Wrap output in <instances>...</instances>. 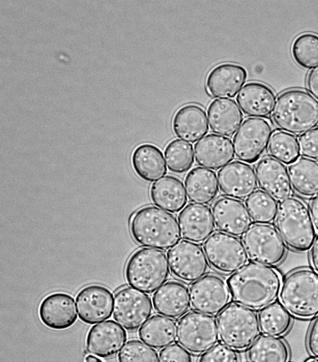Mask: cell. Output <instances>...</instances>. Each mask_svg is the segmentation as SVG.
<instances>
[{
	"instance_id": "cell-22",
	"label": "cell",
	"mask_w": 318,
	"mask_h": 362,
	"mask_svg": "<svg viewBox=\"0 0 318 362\" xmlns=\"http://www.w3.org/2000/svg\"><path fill=\"white\" fill-rule=\"evenodd\" d=\"M247 77V70L240 65L221 64L214 68L207 77V92L214 98H234L246 83Z\"/></svg>"
},
{
	"instance_id": "cell-35",
	"label": "cell",
	"mask_w": 318,
	"mask_h": 362,
	"mask_svg": "<svg viewBox=\"0 0 318 362\" xmlns=\"http://www.w3.org/2000/svg\"><path fill=\"white\" fill-rule=\"evenodd\" d=\"M245 204L255 223L269 225L276 221L279 211L278 202L265 192L256 191L246 200Z\"/></svg>"
},
{
	"instance_id": "cell-4",
	"label": "cell",
	"mask_w": 318,
	"mask_h": 362,
	"mask_svg": "<svg viewBox=\"0 0 318 362\" xmlns=\"http://www.w3.org/2000/svg\"><path fill=\"white\" fill-rule=\"evenodd\" d=\"M276 227L287 247L297 252L310 251L316 240L310 211L303 202L294 197L280 203Z\"/></svg>"
},
{
	"instance_id": "cell-24",
	"label": "cell",
	"mask_w": 318,
	"mask_h": 362,
	"mask_svg": "<svg viewBox=\"0 0 318 362\" xmlns=\"http://www.w3.org/2000/svg\"><path fill=\"white\" fill-rule=\"evenodd\" d=\"M155 311L160 315L178 320L190 310L191 301L188 288L179 282H168L153 296Z\"/></svg>"
},
{
	"instance_id": "cell-27",
	"label": "cell",
	"mask_w": 318,
	"mask_h": 362,
	"mask_svg": "<svg viewBox=\"0 0 318 362\" xmlns=\"http://www.w3.org/2000/svg\"><path fill=\"white\" fill-rule=\"evenodd\" d=\"M209 123L214 134L231 137L237 134L244 120L238 104L231 99H218L208 108Z\"/></svg>"
},
{
	"instance_id": "cell-7",
	"label": "cell",
	"mask_w": 318,
	"mask_h": 362,
	"mask_svg": "<svg viewBox=\"0 0 318 362\" xmlns=\"http://www.w3.org/2000/svg\"><path fill=\"white\" fill-rule=\"evenodd\" d=\"M217 322L221 342L236 351L250 348L262 331L257 314L238 304L228 305L219 315Z\"/></svg>"
},
{
	"instance_id": "cell-2",
	"label": "cell",
	"mask_w": 318,
	"mask_h": 362,
	"mask_svg": "<svg viewBox=\"0 0 318 362\" xmlns=\"http://www.w3.org/2000/svg\"><path fill=\"white\" fill-rule=\"evenodd\" d=\"M130 228L137 244L160 251H169L182 239L177 218L154 206L137 210L130 220Z\"/></svg>"
},
{
	"instance_id": "cell-46",
	"label": "cell",
	"mask_w": 318,
	"mask_h": 362,
	"mask_svg": "<svg viewBox=\"0 0 318 362\" xmlns=\"http://www.w3.org/2000/svg\"><path fill=\"white\" fill-rule=\"evenodd\" d=\"M311 262L315 272L318 274V238L311 249Z\"/></svg>"
},
{
	"instance_id": "cell-13",
	"label": "cell",
	"mask_w": 318,
	"mask_h": 362,
	"mask_svg": "<svg viewBox=\"0 0 318 362\" xmlns=\"http://www.w3.org/2000/svg\"><path fill=\"white\" fill-rule=\"evenodd\" d=\"M171 274L185 282H196L207 276L209 264L204 249L188 240L181 241L167 252Z\"/></svg>"
},
{
	"instance_id": "cell-14",
	"label": "cell",
	"mask_w": 318,
	"mask_h": 362,
	"mask_svg": "<svg viewBox=\"0 0 318 362\" xmlns=\"http://www.w3.org/2000/svg\"><path fill=\"white\" fill-rule=\"evenodd\" d=\"M190 297L195 311L216 316L229 305L231 296L227 284L221 278L209 275L191 285Z\"/></svg>"
},
{
	"instance_id": "cell-6",
	"label": "cell",
	"mask_w": 318,
	"mask_h": 362,
	"mask_svg": "<svg viewBox=\"0 0 318 362\" xmlns=\"http://www.w3.org/2000/svg\"><path fill=\"white\" fill-rule=\"evenodd\" d=\"M281 304L292 315L310 319L318 315V274L301 269L288 275L280 293Z\"/></svg>"
},
{
	"instance_id": "cell-40",
	"label": "cell",
	"mask_w": 318,
	"mask_h": 362,
	"mask_svg": "<svg viewBox=\"0 0 318 362\" xmlns=\"http://www.w3.org/2000/svg\"><path fill=\"white\" fill-rule=\"evenodd\" d=\"M198 362H240V360L236 350L219 344L202 354Z\"/></svg>"
},
{
	"instance_id": "cell-15",
	"label": "cell",
	"mask_w": 318,
	"mask_h": 362,
	"mask_svg": "<svg viewBox=\"0 0 318 362\" xmlns=\"http://www.w3.org/2000/svg\"><path fill=\"white\" fill-rule=\"evenodd\" d=\"M218 180L222 194L228 198L244 201L257 191L254 168L240 161L231 163L221 169Z\"/></svg>"
},
{
	"instance_id": "cell-23",
	"label": "cell",
	"mask_w": 318,
	"mask_h": 362,
	"mask_svg": "<svg viewBox=\"0 0 318 362\" xmlns=\"http://www.w3.org/2000/svg\"><path fill=\"white\" fill-rule=\"evenodd\" d=\"M39 316L43 324L51 329H68L78 320L75 299L66 293L49 295L41 303Z\"/></svg>"
},
{
	"instance_id": "cell-26",
	"label": "cell",
	"mask_w": 318,
	"mask_h": 362,
	"mask_svg": "<svg viewBox=\"0 0 318 362\" xmlns=\"http://www.w3.org/2000/svg\"><path fill=\"white\" fill-rule=\"evenodd\" d=\"M172 129L176 136L188 143H195L209 132L205 110L197 105L181 107L173 118Z\"/></svg>"
},
{
	"instance_id": "cell-25",
	"label": "cell",
	"mask_w": 318,
	"mask_h": 362,
	"mask_svg": "<svg viewBox=\"0 0 318 362\" xmlns=\"http://www.w3.org/2000/svg\"><path fill=\"white\" fill-rule=\"evenodd\" d=\"M237 103L247 117L264 118L274 111L276 95L269 86L258 82L247 83L237 97Z\"/></svg>"
},
{
	"instance_id": "cell-10",
	"label": "cell",
	"mask_w": 318,
	"mask_h": 362,
	"mask_svg": "<svg viewBox=\"0 0 318 362\" xmlns=\"http://www.w3.org/2000/svg\"><path fill=\"white\" fill-rule=\"evenodd\" d=\"M243 244L249 258L259 264L279 265L286 255L283 240L270 225H252L243 236Z\"/></svg>"
},
{
	"instance_id": "cell-45",
	"label": "cell",
	"mask_w": 318,
	"mask_h": 362,
	"mask_svg": "<svg viewBox=\"0 0 318 362\" xmlns=\"http://www.w3.org/2000/svg\"><path fill=\"white\" fill-rule=\"evenodd\" d=\"M310 214L315 230L318 232V195L311 202Z\"/></svg>"
},
{
	"instance_id": "cell-44",
	"label": "cell",
	"mask_w": 318,
	"mask_h": 362,
	"mask_svg": "<svg viewBox=\"0 0 318 362\" xmlns=\"http://www.w3.org/2000/svg\"><path fill=\"white\" fill-rule=\"evenodd\" d=\"M307 86L310 94L318 101V67L309 74Z\"/></svg>"
},
{
	"instance_id": "cell-19",
	"label": "cell",
	"mask_w": 318,
	"mask_h": 362,
	"mask_svg": "<svg viewBox=\"0 0 318 362\" xmlns=\"http://www.w3.org/2000/svg\"><path fill=\"white\" fill-rule=\"evenodd\" d=\"M255 173L260 189L277 201L291 198L293 189L288 170L284 164L267 157L259 160Z\"/></svg>"
},
{
	"instance_id": "cell-5",
	"label": "cell",
	"mask_w": 318,
	"mask_h": 362,
	"mask_svg": "<svg viewBox=\"0 0 318 362\" xmlns=\"http://www.w3.org/2000/svg\"><path fill=\"white\" fill-rule=\"evenodd\" d=\"M167 257L162 251L142 248L134 252L126 267V279L132 288L153 293L170 278Z\"/></svg>"
},
{
	"instance_id": "cell-12",
	"label": "cell",
	"mask_w": 318,
	"mask_h": 362,
	"mask_svg": "<svg viewBox=\"0 0 318 362\" xmlns=\"http://www.w3.org/2000/svg\"><path fill=\"white\" fill-rule=\"evenodd\" d=\"M154 313L151 297L132 287H126L115 294L113 317L128 331L140 329Z\"/></svg>"
},
{
	"instance_id": "cell-17",
	"label": "cell",
	"mask_w": 318,
	"mask_h": 362,
	"mask_svg": "<svg viewBox=\"0 0 318 362\" xmlns=\"http://www.w3.org/2000/svg\"><path fill=\"white\" fill-rule=\"evenodd\" d=\"M128 339L126 329L118 323L108 320L94 325L86 340L87 352L107 358L117 355Z\"/></svg>"
},
{
	"instance_id": "cell-38",
	"label": "cell",
	"mask_w": 318,
	"mask_h": 362,
	"mask_svg": "<svg viewBox=\"0 0 318 362\" xmlns=\"http://www.w3.org/2000/svg\"><path fill=\"white\" fill-rule=\"evenodd\" d=\"M292 54L296 64L305 70L318 67V35L305 33L296 38L292 47Z\"/></svg>"
},
{
	"instance_id": "cell-47",
	"label": "cell",
	"mask_w": 318,
	"mask_h": 362,
	"mask_svg": "<svg viewBox=\"0 0 318 362\" xmlns=\"http://www.w3.org/2000/svg\"><path fill=\"white\" fill-rule=\"evenodd\" d=\"M85 362H103L98 357H96L92 355L87 356L85 357Z\"/></svg>"
},
{
	"instance_id": "cell-8",
	"label": "cell",
	"mask_w": 318,
	"mask_h": 362,
	"mask_svg": "<svg viewBox=\"0 0 318 362\" xmlns=\"http://www.w3.org/2000/svg\"><path fill=\"white\" fill-rule=\"evenodd\" d=\"M219 340L214 317L198 312L183 317L178 325V341L190 353L204 354L216 346Z\"/></svg>"
},
{
	"instance_id": "cell-20",
	"label": "cell",
	"mask_w": 318,
	"mask_h": 362,
	"mask_svg": "<svg viewBox=\"0 0 318 362\" xmlns=\"http://www.w3.org/2000/svg\"><path fill=\"white\" fill-rule=\"evenodd\" d=\"M182 237L195 244L204 243L216 230L212 209L207 205L189 204L178 216Z\"/></svg>"
},
{
	"instance_id": "cell-34",
	"label": "cell",
	"mask_w": 318,
	"mask_h": 362,
	"mask_svg": "<svg viewBox=\"0 0 318 362\" xmlns=\"http://www.w3.org/2000/svg\"><path fill=\"white\" fill-rule=\"evenodd\" d=\"M258 320L263 334L273 337L286 334L293 324L292 315L279 303L262 310L259 313Z\"/></svg>"
},
{
	"instance_id": "cell-1",
	"label": "cell",
	"mask_w": 318,
	"mask_h": 362,
	"mask_svg": "<svg viewBox=\"0 0 318 362\" xmlns=\"http://www.w3.org/2000/svg\"><path fill=\"white\" fill-rule=\"evenodd\" d=\"M231 298L252 310H262L275 303L282 288L278 272L266 265L249 263L226 282Z\"/></svg>"
},
{
	"instance_id": "cell-16",
	"label": "cell",
	"mask_w": 318,
	"mask_h": 362,
	"mask_svg": "<svg viewBox=\"0 0 318 362\" xmlns=\"http://www.w3.org/2000/svg\"><path fill=\"white\" fill-rule=\"evenodd\" d=\"M114 298L107 288L91 285L82 288L76 297L80 319L85 324L103 322L111 317Z\"/></svg>"
},
{
	"instance_id": "cell-18",
	"label": "cell",
	"mask_w": 318,
	"mask_h": 362,
	"mask_svg": "<svg viewBox=\"0 0 318 362\" xmlns=\"http://www.w3.org/2000/svg\"><path fill=\"white\" fill-rule=\"evenodd\" d=\"M212 213L217 228L231 235L242 237L252 226L246 205L240 200L221 197L214 202Z\"/></svg>"
},
{
	"instance_id": "cell-31",
	"label": "cell",
	"mask_w": 318,
	"mask_h": 362,
	"mask_svg": "<svg viewBox=\"0 0 318 362\" xmlns=\"http://www.w3.org/2000/svg\"><path fill=\"white\" fill-rule=\"evenodd\" d=\"M138 337L150 347L164 349L177 341V322L164 316L154 315L139 329Z\"/></svg>"
},
{
	"instance_id": "cell-36",
	"label": "cell",
	"mask_w": 318,
	"mask_h": 362,
	"mask_svg": "<svg viewBox=\"0 0 318 362\" xmlns=\"http://www.w3.org/2000/svg\"><path fill=\"white\" fill-rule=\"evenodd\" d=\"M269 153L272 158L284 165H291L301 156L299 139L295 135L276 132L271 137Z\"/></svg>"
},
{
	"instance_id": "cell-41",
	"label": "cell",
	"mask_w": 318,
	"mask_h": 362,
	"mask_svg": "<svg viewBox=\"0 0 318 362\" xmlns=\"http://www.w3.org/2000/svg\"><path fill=\"white\" fill-rule=\"evenodd\" d=\"M299 141L302 156L318 160V128L301 135Z\"/></svg>"
},
{
	"instance_id": "cell-48",
	"label": "cell",
	"mask_w": 318,
	"mask_h": 362,
	"mask_svg": "<svg viewBox=\"0 0 318 362\" xmlns=\"http://www.w3.org/2000/svg\"><path fill=\"white\" fill-rule=\"evenodd\" d=\"M307 362H318V359H317V358L311 359V360L308 361Z\"/></svg>"
},
{
	"instance_id": "cell-33",
	"label": "cell",
	"mask_w": 318,
	"mask_h": 362,
	"mask_svg": "<svg viewBox=\"0 0 318 362\" xmlns=\"http://www.w3.org/2000/svg\"><path fill=\"white\" fill-rule=\"evenodd\" d=\"M248 360L249 362H289L291 351L283 339L263 336L250 346Z\"/></svg>"
},
{
	"instance_id": "cell-43",
	"label": "cell",
	"mask_w": 318,
	"mask_h": 362,
	"mask_svg": "<svg viewBox=\"0 0 318 362\" xmlns=\"http://www.w3.org/2000/svg\"><path fill=\"white\" fill-rule=\"evenodd\" d=\"M307 348L311 356L318 359V315L313 322L309 332Z\"/></svg>"
},
{
	"instance_id": "cell-39",
	"label": "cell",
	"mask_w": 318,
	"mask_h": 362,
	"mask_svg": "<svg viewBox=\"0 0 318 362\" xmlns=\"http://www.w3.org/2000/svg\"><path fill=\"white\" fill-rule=\"evenodd\" d=\"M119 362H159L157 351L138 340L128 341L118 355Z\"/></svg>"
},
{
	"instance_id": "cell-21",
	"label": "cell",
	"mask_w": 318,
	"mask_h": 362,
	"mask_svg": "<svg viewBox=\"0 0 318 362\" xmlns=\"http://www.w3.org/2000/svg\"><path fill=\"white\" fill-rule=\"evenodd\" d=\"M235 155L233 141L217 134H209L195 145L197 164L212 170H221L233 163Z\"/></svg>"
},
{
	"instance_id": "cell-42",
	"label": "cell",
	"mask_w": 318,
	"mask_h": 362,
	"mask_svg": "<svg viewBox=\"0 0 318 362\" xmlns=\"http://www.w3.org/2000/svg\"><path fill=\"white\" fill-rule=\"evenodd\" d=\"M159 362H192V357L181 344H175L160 351Z\"/></svg>"
},
{
	"instance_id": "cell-28",
	"label": "cell",
	"mask_w": 318,
	"mask_h": 362,
	"mask_svg": "<svg viewBox=\"0 0 318 362\" xmlns=\"http://www.w3.org/2000/svg\"><path fill=\"white\" fill-rule=\"evenodd\" d=\"M150 194L152 202L169 214L182 212L188 202L184 184L176 176L168 175L157 181Z\"/></svg>"
},
{
	"instance_id": "cell-11",
	"label": "cell",
	"mask_w": 318,
	"mask_h": 362,
	"mask_svg": "<svg viewBox=\"0 0 318 362\" xmlns=\"http://www.w3.org/2000/svg\"><path fill=\"white\" fill-rule=\"evenodd\" d=\"M273 132L271 124L264 118L245 119L233 139L237 159L247 164L259 160L269 146Z\"/></svg>"
},
{
	"instance_id": "cell-32",
	"label": "cell",
	"mask_w": 318,
	"mask_h": 362,
	"mask_svg": "<svg viewBox=\"0 0 318 362\" xmlns=\"http://www.w3.org/2000/svg\"><path fill=\"white\" fill-rule=\"evenodd\" d=\"M293 189L299 195L312 198L318 195V163L302 158L288 168Z\"/></svg>"
},
{
	"instance_id": "cell-37",
	"label": "cell",
	"mask_w": 318,
	"mask_h": 362,
	"mask_svg": "<svg viewBox=\"0 0 318 362\" xmlns=\"http://www.w3.org/2000/svg\"><path fill=\"white\" fill-rule=\"evenodd\" d=\"M164 156L169 170L176 174L186 173L195 163L192 145L180 139L173 140L167 145Z\"/></svg>"
},
{
	"instance_id": "cell-3",
	"label": "cell",
	"mask_w": 318,
	"mask_h": 362,
	"mask_svg": "<svg viewBox=\"0 0 318 362\" xmlns=\"http://www.w3.org/2000/svg\"><path fill=\"white\" fill-rule=\"evenodd\" d=\"M273 119L283 132L302 135L318 127V101L305 90H286L276 101Z\"/></svg>"
},
{
	"instance_id": "cell-29",
	"label": "cell",
	"mask_w": 318,
	"mask_h": 362,
	"mask_svg": "<svg viewBox=\"0 0 318 362\" xmlns=\"http://www.w3.org/2000/svg\"><path fill=\"white\" fill-rule=\"evenodd\" d=\"M133 168L139 177L149 183L161 179L167 173L166 160L161 150L155 145L143 144L132 156Z\"/></svg>"
},
{
	"instance_id": "cell-9",
	"label": "cell",
	"mask_w": 318,
	"mask_h": 362,
	"mask_svg": "<svg viewBox=\"0 0 318 362\" xmlns=\"http://www.w3.org/2000/svg\"><path fill=\"white\" fill-rule=\"evenodd\" d=\"M210 264L220 273L231 275L247 264L249 257L243 241L238 237L216 232L204 244Z\"/></svg>"
},
{
	"instance_id": "cell-30",
	"label": "cell",
	"mask_w": 318,
	"mask_h": 362,
	"mask_svg": "<svg viewBox=\"0 0 318 362\" xmlns=\"http://www.w3.org/2000/svg\"><path fill=\"white\" fill-rule=\"evenodd\" d=\"M185 185L188 197L193 204H210L219 193L216 173L204 168L197 167L190 171L185 177Z\"/></svg>"
}]
</instances>
